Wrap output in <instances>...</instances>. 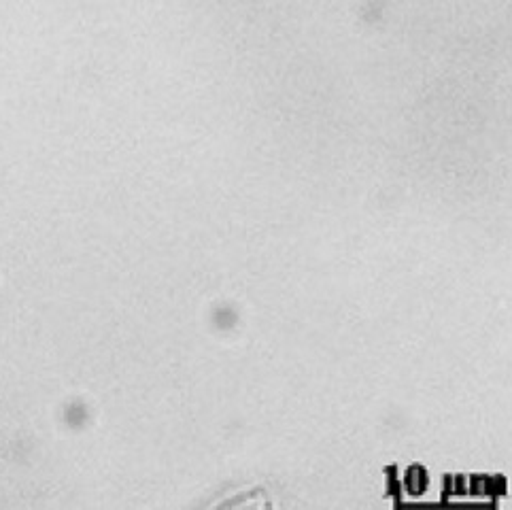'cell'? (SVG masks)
<instances>
[]
</instances>
